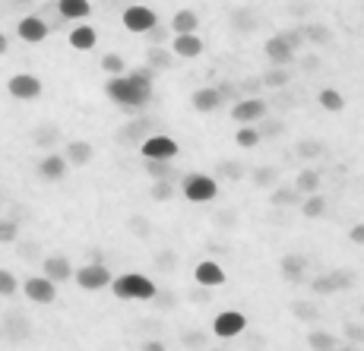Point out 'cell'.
<instances>
[{
  "label": "cell",
  "instance_id": "6da1fadb",
  "mask_svg": "<svg viewBox=\"0 0 364 351\" xmlns=\"http://www.w3.org/2000/svg\"><path fill=\"white\" fill-rule=\"evenodd\" d=\"M152 80H156V70L152 67H136V70H130V73L108 76L105 95H108V102H114L117 108L136 111L152 102Z\"/></svg>",
  "mask_w": 364,
  "mask_h": 351
},
{
  "label": "cell",
  "instance_id": "7a4b0ae2",
  "mask_svg": "<svg viewBox=\"0 0 364 351\" xmlns=\"http://www.w3.org/2000/svg\"><path fill=\"white\" fill-rule=\"evenodd\" d=\"M111 291L121 301H152L159 294V288L152 279H146L143 272H124V276L111 279Z\"/></svg>",
  "mask_w": 364,
  "mask_h": 351
},
{
  "label": "cell",
  "instance_id": "3957f363",
  "mask_svg": "<svg viewBox=\"0 0 364 351\" xmlns=\"http://www.w3.org/2000/svg\"><path fill=\"white\" fill-rule=\"evenodd\" d=\"M181 190L191 202H213L215 196H219V180L213 178V174H203V171H193L184 178V184H181Z\"/></svg>",
  "mask_w": 364,
  "mask_h": 351
},
{
  "label": "cell",
  "instance_id": "277c9868",
  "mask_svg": "<svg viewBox=\"0 0 364 351\" xmlns=\"http://www.w3.org/2000/svg\"><path fill=\"white\" fill-rule=\"evenodd\" d=\"M139 152H143L146 161H171L178 158V143H174L171 136H165V133H156V136H146L139 139Z\"/></svg>",
  "mask_w": 364,
  "mask_h": 351
},
{
  "label": "cell",
  "instance_id": "5b68a950",
  "mask_svg": "<svg viewBox=\"0 0 364 351\" xmlns=\"http://www.w3.org/2000/svg\"><path fill=\"white\" fill-rule=\"evenodd\" d=\"M111 272L105 263H86L80 269H73V282L82 288V291H102V288L111 285Z\"/></svg>",
  "mask_w": 364,
  "mask_h": 351
},
{
  "label": "cell",
  "instance_id": "8992f818",
  "mask_svg": "<svg viewBox=\"0 0 364 351\" xmlns=\"http://www.w3.org/2000/svg\"><path fill=\"white\" fill-rule=\"evenodd\" d=\"M121 23H124V29L133 32V35H146V32L152 29V26H159V16L149 10V6H143V4H130L127 10H124Z\"/></svg>",
  "mask_w": 364,
  "mask_h": 351
},
{
  "label": "cell",
  "instance_id": "52a82bcc",
  "mask_svg": "<svg viewBox=\"0 0 364 351\" xmlns=\"http://www.w3.org/2000/svg\"><path fill=\"white\" fill-rule=\"evenodd\" d=\"M6 92L16 98V102H35L41 95V80L35 73H16L6 82Z\"/></svg>",
  "mask_w": 364,
  "mask_h": 351
},
{
  "label": "cell",
  "instance_id": "ba28073f",
  "mask_svg": "<svg viewBox=\"0 0 364 351\" xmlns=\"http://www.w3.org/2000/svg\"><path fill=\"white\" fill-rule=\"evenodd\" d=\"M266 102L263 98H257V95H250V98H237V102L232 104V117L237 124H257V121H263L266 117Z\"/></svg>",
  "mask_w": 364,
  "mask_h": 351
},
{
  "label": "cell",
  "instance_id": "9c48e42d",
  "mask_svg": "<svg viewBox=\"0 0 364 351\" xmlns=\"http://www.w3.org/2000/svg\"><path fill=\"white\" fill-rule=\"evenodd\" d=\"M244 329H247V317H244L241 310H222L219 317L213 320V333L219 335V339H235Z\"/></svg>",
  "mask_w": 364,
  "mask_h": 351
},
{
  "label": "cell",
  "instance_id": "30bf717a",
  "mask_svg": "<svg viewBox=\"0 0 364 351\" xmlns=\"http://www.w3.org/2000/svg\"><path fill=\"white\" fill-rule=\"evenodd\" d=\"M23 291H26V298H29L32 304H54V298H58V285H54L51 279H45V276L26 279Z\"/></svg>",
  "mask_w": 364,
  "mask_h": 351
},
{
  "label": "cell",
  "instance_id": "8fae6325",
  "mask_svg": "<svg viewBox=\"0 0 364 351\" xmlns=\"http://www.w3.org/2000/svg\"><path fill=\"white\" fill-rule=\"evenodd\" d=\"M67 158L60 156V152H48L45 158L38 161V178L48 180V184H58V180L67 178Z\"/></svg>",
  "mask_w": 364,
  "mask_h": 351
},
{
  "label": "cell",
  "instance_id": "7c38bea8",
  "mask_svg": "<svg viewBox=\"0 0 364 351\" xmlns=\"http://www.w3.org/2000/svg\"><path fill=\"white\" fill-rule=\"evenodd\" d=\"M193 282L200 288H219V285H225V269L215 259H203V263H197V269H193Z\"/></svg>",
  "mask_w": 364,
  "mask_h": 351
},
{
  "label": "cell",
  "instance_id": "4fadbf2b",
  "mask_svg": "<svg viewBox=\"0 0 364 351\" xmlns=\"http://www.w3.org/2000/svg\"><path fill=\"white\" fill-rule=\"evenodd\" d=\"M16 32H19V38L29 41V45H41V41L48 38V32H51V26H48L41 16H23L16 26Z\"/></svg>",
  "mask_w": 364,
  "mask_h": 351
},
{
  "label": "cell",
  "instance_id": "5bb4252c",
  "mask_svg": "<svg viewBox=\"0 0 364 351\" xmlns=\"http://www.w3.org/2000/svg\"><path fill=\"white\" fill-rule=\"evenodd\" d=\"M263 51H266V58H269L272 67H291V64H295V58H298V54L291 51L289 45H285L282 35H272V38L266 41Z\"/></svg>",
  "mask_w": 364,
  "mask_h": 351
},
{
  "label": "cell",
  "instance_id": "9a60e30c",
  "mask_svg": "<svg viewBox=\"0 0 364 351\" xmlns=\"http://www.w3.org/2000/svg\"><path fill=\"white\" fill-rule=\"evenodd\" d=\"M41 276L51 279L54 285L70 282V279H73V266H70V259H67V256L54 254V256H48V259H45V266H41Z\"/></svg>",
  "mask_w": 364,
  "mask_h": 351
},
{
  "label": "cell",
  "instance_id": "2e32d148",
  "mask_svg": "<svg viewBox=\"0 0 364 351\" xmlns=\"http://www.w3.org/2000/svg\"><path fill=\"white\" fill-rule=\"evenodd\" d=\"M171 54L174 58H184V60H193L203 54V38L197 32L193 35H174L171 38Z\"/></svg>",
  "mask_w": 364,
  "mask_h": 351
},
{
  "label": "cell",
  "instance_id": "e0dca14e",
  "mask_svg": "<svg viewBox=\"0 0 364 351\" xmlns=\"http://www.w3.org/2000/svg\"><path fill=\"white\" fill-rule=\"evenodd\" d=\"M279 272L285 282H307V259L301 254H285L279 263Z\"/></svg>",
  "mask_w": 364,
  "mask_h": 351
},
{
  "label": "cell",
  "instance_id": "ac0fdd59",
  "mask_svg": "<svg viewBox=\"0 0 364 351\" xmlns=\"http://www.w3.org/2000/svg\"><path fill=\"white\" fill-rule=\"evenodd\" d=\"M191 102H193V111H200V114H213V111H219V104L225 102V98L219 95L215 86H206V89H197V92L191 95Z\"/></svg>",
  "mask_w": 364,
  "mask_h": 351
},
{
  "label": "cell",
  "instance_id": "d6986e66",
  "mask_svg": "<svg viewBox=\"0 0 364 351\" xmlns=\"http://www.w3.org/2000/svg\"><path fill=\"white\" fill-rule=\"evenodd\" d=\"M60 156L67 158V165L82 168V165H89V161H92L95 149H92V143H86V139H73V143H67V149L60 152Z\"/></svg>",
  "mask_w": 364,
  "mask_h": 351
},
{
  "label": "cell",
  "instance_id": "ffe728a7",
  "mask_svg": "<svg viewBox=\"0 0 364 351\" xmlns=\"http://www.w3.org/2000/svg\"><path fill=\"white\" fill-rule=\"evenodd\" d=\"M58 13H60V19L82 23V19L92 13V4H89V0H58Z\"/></svg>",
  "mask_w": 364,
  "mask_h": 351
},
{
  "label": "cell",
  "instance_id": "44dd1931",
  "mask_svg": "<svg viewBox=\"0 0 364 351\" xmlns=\"http://www.w3.org/2000/svg\"><path fill=\"white\" fill-rule=\"evenodd\" d=\"M174 35H193L200 29V16L193 10H178L171 16V26H168Z\"/></svg>",
  "mask_w": 364,
  "mask_h": 351
},
{
  "label": "cell",
  "instance_id": "7402d4cb",
  "mask_svg": "<svg viewBox=\"0 0 364 351\" xmlns=\"http://www.w3.org/2000/svg\"><path fill=\"white\" fill-rule=\"evenodd\" d=\"M146 67H152L156 73H162V70H171V67H174V54H171V48H165V45H152L149 51H146Z\"/></svg>",
  "mask_w": 364,
  "mask_h": 351
},
{
  "label": "cell",
  "instance_id": "603a6c76",
  "mask_svg": "<svg viewBox=\"0 0 364 351\" xmlns=\"http://www.w3.org/2000/svg\"><path fill=\"white\" fill-rule=\"evenodd\" d=\"M95 41H99V32L92 26H73V32H70V45L76 51H92Z\"/></svg>",
  "mask_w": 364,
  "mask_h": 351
},
{
  "label": "cell",
  "instance_id": "cb8c5ba5",
  "mask_svg": "<svg viewBox=\"0 0 364 351\" xmlns=\"http://www.w3.org/2000/svg\"><path fill=\"white\" fill-rule=\"evenodd\" d=\"M307 345H311V351H336L339 339L333 333H326V329H311L307 333Z\"/></svg>",
  "mask_w": 364,
  "mask_h": 351
},
{
  "label": "cell",
  "instance_id": "d4e9b609",
  "mask_svg": "<svg viewBox=\"0 0 364 351\" xmlns=\"http://www.w3.org/2000/svg\"><path fill=\"white\" fill-rule=\"evenodd\" d=\"M317 102H320V108L330 111V114H339V111H346V95H342L339 89H320Z\"/></svg>",
  "mask_w": 364,
  "mask_h": 351
},
{
  "label": "cell",
  "instance_id": "484cf974",
  "mask_svg": "<svg viewBox=\"0 0 364 351\" xmlns=\"http://www.w3.org/2000/svg\"><path fill=\"white\" fill-rule=\"evenodd\" d=\"M291 187H295L298 193H304V196L307 193H320V171H314V168H304V171L295 178V184H291Z\"/></svg>",
  "mask_w": 364,
  "mask_h": 351
},
{
  "label": "cell",
  "instance_id": "4316f807",
  "mask_svg": "<svg viewBox=\"0 0 364 351\" xmlns=\"http://www.w3.org/2000/svg\"><path fill=\"white\" fill-rule=\"evenodd\" d=\"M291 82V70L289 67H269L263 73V86L266 89H285Z\"/></svg>",
  "mask_w": 364,
  "mask_h": 351
},
{
  "label": "cell",
  "instance_id": "83f0119b",
  "mask_svg": "<svg viewBox=\"0 0 364 351\" xmlns=\"http://www.w3.org/2000/svg\"><path fill=\"white\" fill-rule=\"evenodd\" d=\"M298 206H301V212H304V219H320V215L326 212V200L320 193H307Z\"/></svg>",
  "mask_w": 364,
  "mask_h": 351
},
{
  "label": "cell",
  "instance_id": "f1b7e54d",
  "mask_svg": "<svg viewBox=\"0 0 364 351\" xmlns=\"http://www.w3.org/2000/svg\"><path fill=\"white\" fill-rule=\"evenodd\" d=\"M269 202H272V206H279V209L298 206V202H301V193L295 190V187H276V190L269 193Z\"/></svg>",
  "mask_w": 364,
  "mask_h": 351
},
{
  "label": "cell",
  "instance_id": "f546056e",
  "mask_svg": "<svg viewBox=\"0 0 364 351\" xmlns=\"http://www.w3.org/2000/svg\"><path fill=\"white\" fill-rule=\"evenodd\" d=\"M301 32H304V41H311V45H330L333 41V32L326 29V26H320V23L301 26Z\"/></svg>",
  "mask_w": 364,
  "mask_h": 351
},
{
  "label": "cell",
  "instance_id": "4dcf8cb0",
  "mask_svg": "<svg viewBox=\"0 0 364 351\" xmlns=\"http://www.w3.org/2000/svg\"><path fill=\"white\" fill-rule=\"evenodd\" d=\"M260 130L257 127H250V124H241L237 127V133H235V143L241 146V149H254V146H260Z\"/></svg>",
  "mask_w": 364,
  "mask_h": 351
},
{
  "label": "cell",
  "instance_id": "1f68e13d",
  "mask_svg": "<svg viewBox=\"0 0 364 351\" xmlns=\"http://www.w3.org/2000/svg\"><path fill=\"white\" fill-rule=\"evenodd\" d=\"M311 291H314V294H320V298H330V294H339L336 276H333V272H326V276L314 279V282H311Z\"/></svg>",
  "mask_w": 364,
  "mask_h": 351
},
{
  "label": "cell",
  "instance_id": "d6a6232c",
  "mask_svg": "<svg viewBox=\"0 0 364 351\" xmlns=\"http://www.w3.org/2000/svg\"><path fill=\"white\" fill-rule=\"evenodd\" d=\"M291 313H295L298 320H304V323H317L320 320V307L311 304V301H295V304H291Z\"/></svg>",
  "mask_w": 364,
  "mask_h": 351
},
{
  "label": "cell",
  "instance_id": "836d02e7",
  "mask_svg": "<svg viewBox=\"0 0 364 351\" xmlns=\"http://www.w3.org/2000/svg\"><path fill=\"white\" fill-rule=\"evenodd\" d=\"M244 165L241 161H219V168H215V178H225V180H241L244 178Z\"/></svg>",
  "mask_w": 364,
  "mask_h": 351
},
{
  "label": "cell",
  "instance_id": "e575fe53",
  "mask_svg": "<svg viewBox=\"0 0 364 351\" xmlns=\"http://www.w3.org/2000/svg\"><path fill=\"white\" fill-rule=\"evenodd\" d=\"M295 152L301 158H320L323 156V143H320V139H301L295 146Z\"/></svg>",
  "mask_w": 364,
  "mask_h": 351
},
{
  "label": "cell",
  "instance_id": "d590c367",
  "mask_svg": "<svg viewBox=\"0 0 364 351\" xmlns=\"http://www.w3.org/2000/svg\"><path fill=\"white\" fill-rule=\"evenodd\" d=\"M102 70L108 76H121V73H127V64H124L121 54H105V58H102Z\"/></svg>",
  "mask_w": 364,
  "mask_h": 351
},
{
  "label": "cell",
  "instance_id": "8d00e7d4",
  "mask_svg": "<svg viewBox=\"0 0 364 351\" xmlns=\"http://www.w3.org/2000/svg\"><path fill=\"white\" fill-rule=\"evenodd\" d=\"M171 196H174L171 180H156V184H152V200L156 202H171Z\"/></svg>",
  "mask_w": 364,
  "mask_h": 351
},
{
  "label": "cell",
  "instance_id": "74e56055",
  "mask_svg": "<svg viewBox=\"0 0 364 351\" xmlns=\"http://www.w3.org/2000/svg\"><path fill=\"white\" fill-rule=\"evenodd\" d=\"M19 237V225L13 219H0V244H13Z\"/></svg>",
  "mask_w": 364,
  "mask_h": 351
},
{
  "label": "cell",
  "instance_id": "f35d334b",
  "mask_svg": "<svg viewBox=\"0 0 364 351\" xmlns=\"http://www.w3.org/2000/svg\"><path fill=\"white\" fill-rule=\"evenodd\" d=\"M146 168L156 180H171V161H146Z\"/></svg>",
  "mask_w": 364,
  "mask_h": 351
},
{
  "label": "cell",
  "instance_id": "ab89813d",
  "mask_svg": "<svg viewBox=\"0 0 364 351\" xmlns=\"http://www.w3.org/2000/svg\"><path fill=\"white\" fill-rule=\"evenodd\" d=\"M16 294V276L10 269H0V298H10Z\"/></svg>",
  "mask_w": 364,
  "mask_h": 351
},
{
  "label": "cell",
  "instance_id": "60d3db41",
  "mask_svg": "<svg viewBox=\"0 0 364 351\" xmlns=\"http://www.w3.org/2000/svg\"><path fill=\"white\" fill-rule=\"evenodd\" d=\"M282 38H285V45H289L295 54L307 45V41H304V32H301V29H285V32H282Z\"/></svg>",
  "mask_w": 364,
  "mask_h": 351
},
{
  "label": "cell",
  "instance_id": "b9f144b4",
  "mask_svg": "<svg viewBox=\"0 0 364 351\" xmlns=\"http://www.w3.org/2000/svg\"><path fill=\"white\" fill-rule=\"evenodd\" d=\"M254 184L257 187H272V184H276V168H257V171H254Z\"/></svg>",
  "mask_w": 364,
  "mask_h": 351
},
{
  "label": "cell",
  "instance_id": "7bdbcfd3",
  "mask_svg": "<svg viewBox=\"0 0 364 351\" xmlns=\"http://www.w3.org/2000/svg\"><path fill=\"white\" fill-rule=\"evenodd\" d=\"M346 339H348V345H364V326L361 323H346Z\"/></svg>",
  "mask_w": 364,
  "mask_h": 351
},
{
  "label": "cell",
  "instance_id": "ee69618b",
  "mask_svg": "<svg viewBox=\"0 0 364 351\" xmlns=\"http://www.w3.org/2000/svg\"><path fill=\"white\" fill-rule=\"evenodd\" d=\"M181 342H184V348H206V335L203 333H184Z\"/></svg>",
  "mask_w": 364,
  "mask_h": 351
},
{
  "label": "cell",
  "instance_id": "f6af8a7d",
  "mask_svg": "<svg viewBox=\"0 0 364 351\" xmlns=\"http://www.w3.org/2000/svg\"><path fill=\"white\" fill-rule=\"evenodd\" d=\"M168 32H171L168 26H152V29L146 32V38H149L152 45H162V41H168Z\"/></svg>",
  "mask_w": 364,
  "mask_h": 351
},
{
  "label": "cell",
  "instance_id": "bcb514c9",
  "mask_svg": "<svg viewBox=\"0 0 364 351\" xmlns=\"http://www.w3.org/2000/svg\"><path fill=\"white\" fill-rule=\"evenodd\" d=\"M348 241L358 244V247H364V222H358V225H352V228H348Z\"/></svg>",
  "mask_w": 364,
  "mask_h": 351
},
{
  "label": "cell",
  "instance_id": "7dc6e473",
  "mask_svg": "<svg viewBox=\"0 0 364 351\" xmlns=\"http://www.w3.org/2000/svg\"><path fill=\"white\" fill-rule=\"evenodd\" d=\"M130 225H133V234H143V237L149 234V222H146V219H133Z\"/></svg>",
  "mask_w": 364,
  "mask_h": 351
},
{
  "label": "cell",
  "instance_id": "c3c4849f",
  "mask_svg": "<svg viewBox=\"0 0 364 351\" xmlns=\"http://www.w3.org/2000/svg\"><path fill=\"white\" fill-rule=\"evenodd\" d=\"M139 351H168V348H165V342L149 339V342H143V348H139Z\"/></svg>",
  "mask_w": 364,
  "mask_h": 351
},
{
  "label": "cell",
  "instance_id": "681fc988",
  "mask_svg": "<svg viewBox=\"0 0 364 351\" xmlns=\"http://www.w3.org/2000/svg\"><path fill=\"white\" fill-rule=\"evenodd\" d=\"M54 136H58V130H45V133L38 130V133H35V139H38V143H51Z\"/></svg>",
  "mask_w": 364,
  "mask_h": 351
},
{
  "label": "cell",
  "instance_id": "f907efd6",
  "mask_svg": "<svg viewBox=\"0 0 364 351\" xmlns=\"http://www.w3.org/2000/svg\"><path fill=\"white\" fill-rule=\"evenodd\" d=\"M6 51H10V38L0 32V54H6Z\"/></svg>",
  "mask_w": 364,
  "mask_h": 351
},
{
  "label": "cell",
  "instance_id": "816d5d0a",
  "mask_svg": "<svg viewBox=\"0 0 364 351\" xmlns=\"http://www.w3.org/2000/svg\"><path fill=\"white\" fill-rule=\"evenodd\" d=\"M159 266H162V269H165V266L171 269V266H174V256H171V254H168V256H159Z\"/></svg>",
  "mask_w": 364,
  "mask_h": 351
},
{
  "label": "cell",
  "instance_id": "f5cc1de1",
  "mask_svg": "<svg viewBox=\"0 0 364 351\" xmlns=\"http://www.w3.org/2000/svg\"><path fill=\"white\" fill-rule=\"evenodd\" d=\"M336 351H358V345H339Z\"/></svg>",
  "mask_w": 364,
  "mask_h": 351
},
{
  "label": "cell",
  "instance_id": "db71d44e",
  "mask_svg": "<svg viewBox=\"0 0 364 351\" xmlns=\"http://www.w3.org/2000/svg\"><path fill=\"white\" fill-rule=\"evenodd\" d=\"M215 351H228V348H215Z\"/></svg>",
  "mask_w": 364,
  "mask_h": 351
},
{
  "label": "cell",
  "instance_id": "11a10c76",
  "mask_svg": "<svg viewBox=\"0 0 364 351\" xmlns=\"http://www.w3.org/2000/svg\"><path fill=\"white\" fill-rule=\"evenodd\" d=\"M361 10H364V4H361Z\"/></svg>",
  "mask_w": 364,
  "mask_h": 351
},
{
  "label": "cell",
  "instance_id": "9f6ffc18",
  "mask_svg": "<svg viewBox=\"0 0 364 351\" xmlns=\"http://www.w3.org/2000/svg\"><path fill=\"white\" fill-rule=\"evenodd\" d=\"M361 313H364V307H361Z\"/></svg>",
  "mask_w": 364,
  "mask_h": 351
},
{
  "label": "cell",
  "instance_id": "6f0895ef",
  "mask_svg": "<svg viewBox=\"0 0 364 351\" xmlns=\"http://www.w3.org/2000/svg\"><path fill=\"white\" fill-rule=\"evenodd\" d=\"M19 4H23V0H19Z\"/></svg>",
  "mask_w": 364,
  "mask_h": 351
}]
</instances>
